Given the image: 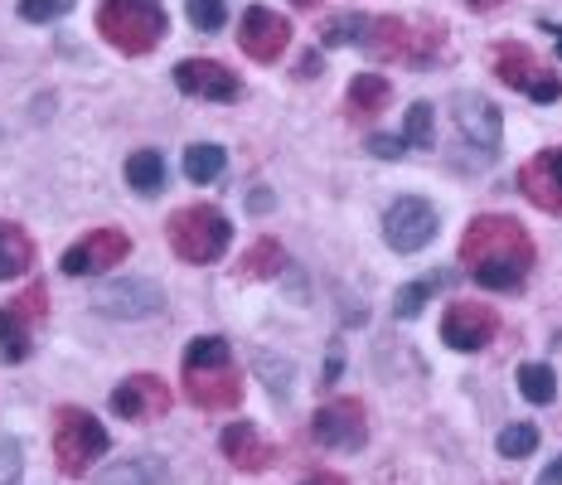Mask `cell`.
Listing matches in <instances>:
<instances>
[{"mask_svg": "<svg viewBox=\"0 0 562 485\" xmlns=\"http://www.w3.org/2000/svg\"><path fill=\"white\" fill-rule=\"evenodd\" d=\"M219 447H223V457H229L233 466H243V471H267V466L277 461V447H272V442H262V432H257L253 423H233V427H223Z\"/></svg>", "mask_w": 562, "mask_h": 485, "instance_id": "d6986e66", "label": "cell"}, {"mask_svg": "<svg viewBox=\"0 0 562 485\" xmlns=\"http://www.w3.org/2000/svg\"><path fill=\"white\" fill-rule=\"evenodd\" d=\"M171 78L179 93L199 97V103H238L243 97V83L233 78L229 63H219V59H179Z\"/></svg>", "mask_w": 562, "mask_h": 485, "instance_id": "30bf717a", "label": "cell"}, {"mask_svg": "<svg viewBox=\"0 0 562 485\" xmlns=\"http://www.w3.org/2000/svg\"><path fill=\"white\" fill-rule=\"evenodd\" d=\"M364 35H368L364 15H335V20H325V30H320L325 44H364Z\"/></svg>", "mask_w": 562, "mask_h": 485, "instance_id": "f1b7e54d", "label": "cell"}, {"mask_svg": "<svg viewBox=\"0 0 562 485\" xmlns=\"http://www.w3.org/2000/svg\"><path fill=\"white\" fill-rule=\"evenodd\" d=\"M175 403L171 383L161 374H131L112 389V413L127 417V423H151V417H165Z\"/></svg>", "mask_w": 562, "mask_h": 485, "instance_id": "4fadbf2b", "label": "cell"}, {"mask_svg": "<svg viewBox=\"0 0 562 485\" xmlns=\"http://www.w3.org/2000/svg\"><path fill=\"white\" fill-rule=\"evenodd\" d=\"M35 267V243L20 223H5L0 219V281H15Z\"/></svg>", "mask_w": 562, "mask_h": 485, "instance_id": "ffe728a7", "label": "cell"}, {"mask_svg": "<svg viewBox=\"0 0 562 485\" xmlns=\"http://www.w3.org/2000/svg\"><path fill=\"white\" fill-rule=\"evenodd\" d=\"M93 307L103 315H121V321H141V315H155L165 311V291L145 277H121V281H107L97 287Z\"/></svg>", "mask_w": 562, "mask_h": 485, "instance_id": "9a60e30c", "label": "cell"}, {"mask_svg": "<svg viewBox=\"0 0 562 485\" xmlns=\"http://www.w3.org/2000/svg\"><path fill=\"white\" fill-rule=\"evenodd\" d=\"M446 273H436V277H422V281H408V287H398V297H393V311L402 315V321H412V315H422V307L436 297V291L446 287Z\"/></svg>", "mask_w": 562, "mask_h": 485, "instance_id": "d4e9b609", "label": "cell"}, {"mask_svg": "<svg viewBox=\"0 0 562 485\" xmlns=\"http://www.w3.org/2000/svg\"><path fill=\"white\" fill-rule=\"evenodd\" d=\"M238 44H243L247 59L277 63L281 54H286V44H291V20L277 15V10H267V5H253L243 15V25H238Z\"/></svg>", "mask_w": 562, "mask_h": 485, "instance_id": "e0dca14e", "label": "cell"}, {"mask_svg": "<svg viewBox=\"0 0 562 485\" xmlns=\"http://www.w3.org/2000/svg\"><path fill=\"white\" fill-rule=\"evenodd\" d=\"M165 25L171 20L161 0H103L97 5V30L121 54H151L165 39Z\"/></svg>", "mask_w": 562, "mask_h": 485, "instance_id": "3957f363", "label": "cell"}, {"mask_svg": "<svg viewBox=\"0 0 562 485\" xmlns=\"http://www.w3.org/2000/svg\"><path fill=\"white\" fill-rule=\"evenodd\" d=\"M311 437L330 451H359L368 442V417H364V403L354 399H335L311 417Z\"/></svg>", "mask_w": 562, "mask_h": 485, "instance_id": "8fae6325", "label": "cell"}, {"mask_svg": "<svg viewBox=\"0 0 562 485\" xmlns=\"http://www.w3.org/2000/svg\"><path fill=\"white\" fill-rule=\"evenodd\" d=\"M494 335H500V315L490 307H480V301H456V307L442 315V340L452 349H460V355L485 349Z\"/></svg>", "mask_w": 562, "mask_h": 485, "instance_id": "2e32d148", "label": "cell"}, {"mask_svg": "<svg viewBox=\"0 0 562 485\" xmlns=\"http://www.w3.org/2000/svg\"><path fill=\"white\" fill-rule=\"evenodd\" d=\"M185 389L195 408L223 413L243 403V379L233 369V349L219 335H199V340L185 345Z\"/></svg>", "mask_w": 562, "mask_h": 485, "instance_id": "7a4b0ae2", "label": "cell"}, {"mask_svg": "<svg viewBox=\"0 0 562 485\" xmlns=\"http://www.w3.org/2000/svg\"><path fill=\"white\" fill-rule=\"evenodd\" d=\"M402 137H408V146H418V151H432V141H436L432 103H412L408 107V127H402Z\"/></svg>", "mask_w": 562, "mask_h": 485, "instance_id": "83f0119b", "label": "cell"}, {"mask_svg": "<svg viewBox=\"0 0 562 485\" xmlns=\"http://www.w3.org/2000/svg\"><path fill=\"white\" fill-rule=\"evenodd\" d=\"M534 447H538V427H534V423H510V427L500 432V457H510V461L528 457Z\"/></svg>", "mask_w": 562, "mask_h": 485, "instance_id": "f546056e", "label": "cell"}, {"mask_svg": "<svg viewBox=\"0 0 562 485\" xmlns=\"http://www.w3.org/2000/svg\"><path fill=\"white\" fill-rule=\"evenodd\" d=\"M185 10H189V25L204 30V35H219L223 20H229V5H223V0H185Z\"/></svg>", "mask_w": 562, "mask_h": 485, "instance_id": "4dcf8cb0", "label": "cell"}, {"mask_svg": "<svg viewBox=\"0 0 562 485\" xmlns=\"http://www.w3.org/2000/svg\"><path fill=\"white\" fill-rule=\"evenodd\" d=\"M384 239L393 253H422L436 239V209L418 195H402L398 205H388L384 213Z\"/></svg>", "mask_w": 562, "mask_h": 485, "instance_id": "9c48e42d", "label": "cell"}, {"mask_svg": "<svg viewBox=\"0 0 562 485\" xmlns=\"http://www.w3.org/2000/svg\"><path fill=\"white\" fill-rule=\"evenodd\" d=\"M368 151H374L378 161H402V155H408V137H368Z\"/></svg>", "mask_w": 562, "mask_h": 485, "instance_id": "d6a6232c", "label": "cell"}, {"mask_svg": "<svg viewBox=\"0 0 562 485\" xmlns=\"http://www.w3.org/2000/svg\"><path fill=\"white\" fill-rule=\"evenodd\" d=\"M44 311H49V291L44 287L20 291L15 301L0 307V359H5V365H25L30 359V349H35V325L44 321Z\"/></svg>", "mask_w": 562, "mask_h": 485, "instance_id": "52a82bcc", "label": "cell"}, {"mask_svg": "<svg viewBox=\"0 0 562 485\" xmlns=\"http://www.w3.org/2000/svg\"><path fill=\"white\" fill-rule=\"evenodd\" d=\"M442 30L436 25H408V20H368L364 49L378 54V59H402V63H426L436 49H442Z\"/></svg>", "mask_w": 562, "mask_h": 485, "instance_id": "8992f818", "label": "cell"}, {"mask_svg": "<svg viewBox=\"0 0 562 485\" xmlns=\"http://www.w3.org/2000/svg\"><path fill=\"white\" fill-rule=\"evenodd\" d=\"M281 267H286V253H281V243H277V239H257V243L243 253L238 273H243V277H277Z\"/></svg>", "mask_w": 562, "mask_h": 485, "instance_id": "484cf974", "label": "cell"}, {"mask_svg": "<svg viewBox=\"0 0 562 485\" xmlns=\"http://www.w3.org/2000/svg\"><path fill=\"white\" fill-rule=\"evenodd\" d=\"M131 257V239L121 229H97V233H83V243H73L63 253V273L69 277H97V273H112Z\"/></svg>", "mask_w": 562, "mask_h": 485, "instance_id": "7c38bea8", "label": "cell"}, {"mask_svg": "<svg viewBox=\"0 0 562 485\" xmlns=\"http://www.w3.org/2000/svg\"><path fill=\"white\" fill-rule=\"evenodd\" d=\"M223 146H213V141H199V146H189L185 151V180L189 185H209V180H219L223 175Z\"/></svg>", "mask_w": 562, "mask_h": 485, "instance_id": "603a6c76", "label": "cell"}, {"mask_svg": "<svg viewBox=\"0 0 562 485\" xmlns=\"http://www.w3.org/2000/svg\"><path fill=\"white\" fill-rule=\"evenodd\" d=\"M452 112H456V127L460 137L470 141V151H480V161H490L500 151V137H504V122H500V107L480 93H456L452 97Z\"/></svg>", "mask_w": 562, "mask_h": 485, "instance_id": "5bb4252c", "label": "cell"}, {"mask_svg": "<svg viewBox=\"0 0 562 485\" xmlns=\"http://www.w3.org/2000/svg\"><path fill=\"white\" fill-rule=\"evenodd\" d=\"M127 185L137 189V195H155V189L165 185V155L161 151H137L127 161Z\"/></svg>", "mask_w": 562, "mask_h": 485, "instance_id": "cb8c5ba5", "label": "cell"}, {"mask_svg": "<svg viewBox=\"0 0 562 485\" xmlns=\"http://www.w3.org/2000/svg\"><path fill=\"white\" fill-rule=\"evenodd\" d=\"M470 10H494V5H504V0H466Z\"/></svg>", "mask_w": 562, "mask_h": 485, "instance_id": "8d00e7d4", "label": "cell"}, {"mask_svg": "<svg viewBox=\"0 0 562 485\" xmlns=\"http://www.w3.org/2000/svg\"><path fill=\"white\" fill-rule=\"evenodd\" d=\"M97 457H107V427L83 408H59L54 413V461L69 481H78Z\"/></svg>", "mask_w": 562, "mask_h": 485, "instance_id": "5b68a950", "label": "cell"}, {"mask_svg": "<svg viewBox=\"0 0 562 485\" xmlns=\"http://www.w3.org/2000/svg\"><path fill=\"white\" fill-rule=\"evenodd\" d=\"M538 485H562V457L553 461V466L543 471V476H538Z\"/></svg>", "mask_w": 562, "mask_h": 485, "instance_id": "e575fe53", "label": "cell"}, {"mask_svg": "<svg viewBox=\"0 0 562 485\" xmlns=\"http://www.w3.org/2000/svg\"><path fill=\"white\" fill-rule=\"evenodd\" d=\"M388 97H393V88H388V78H378V73H359L350 83V107L359 117H378V112L388 107Z\"/></svg>", "mask_w": 562, "mask_h": 485, "instance_id": "7402d4cb", "label": "cell"}, {"mask_svg": "<svg viewBox=\"0 0 562 485\" xmlns=\"http://www.w3.org/2000/svg\"><path fill=\"white\" fill-rule=\"evenodd\" d=\"M460 263L470 267V277L480 287L519 291L528 267H534V239L510 213H480V219H470L466 239H460Z\"/></svg>", "mask_w": 562, "mask_h": 485, "instance_id": "6da1fadb", "label": "cell"}, {"mask_svg": "<svg viewBox=\"0 0 562 485\" xmlns=\"http://www.w3.org/2000/svg\"><path fill=\"white\" fill-rule=\"evenodd\" d=\"M519 393L528 403H553L558 393V379L548 365H519Z\"/></svg>", "mask_w": 562, "mask_h": 485, "instance_id": "4316f807", "label": "cell"}, {"mask_svg": "<svg viewBox=\"0 0 562 485\" xmlns=\"http://www.w3.org/2000/svg\"><path fill=\"white\" fill-rule=\"evenodd\" d=\"M253 209H257V213H267V209H272V199H267V189H253Z\"/></svg>", "mask_w": 562, "mask_h": 485, "instance_id": "d590c367", "label": "cell"}, {"mask_svg": "<svg viewBox=\"0 0 562 485\" xmlns=\"http://www.w3.org/2000/svg\"><path fill=\"white\" fill-rule=\"evenodd\" d=\"M296 5H320V0H296Z\"/></svg>", "mask_w": 562, "mask_h": 485, "instance_id": "f35d334b", "label": "cell"}, {"mask_svg": "<svg viewBox=\"0 0 562 485\" xmlns=\"http://www.w3.org/2000/svg\"><path fill=\"white\" fill-rule=\"evenodd\" d=\"M73 0H20V20H30V25H49V20L69 15Z\"/></svg>", "mask_w": 562, "mask_h": 485, "instance_id": "1f68e13d", "label": "cell"}, {"mask_svg": "<svg viewBox=\"0 0 562 485\" xmlns=\"http://www.w3.org/2000/svg\"><path fill=\"white\" fill-rule=\"evenodd\" d=\"M543 30H548V35H553V44H558V54H562V30H558V25H543Z\"/></svg>", "mask_w": 562, "mask_h": 485, "instance_id": "74e56055", "label": "cell"}, {"mask_svg": "<svg viewBox=\"0 0 562 485\" xmlns=\"http://www.w3.org/2000/svg\"><path fill=\"white\" fill-rule=\"evenodd\" d=\"M97 485H165V461L161 457H131V461H117L107 466Z\"/></svg>", "mask_w": 562, "mask_h": 485, "instance_id": "44dd1931", "label": "cell"}, {"mask_svg": "<svg viewBox=\"0 0 562 485\" xmlns=\"http://www.w3.org/2000/svg\"><path fill=\"white\" fill-rule=\"evenodd\" d=\"M519 189L528 195V205H538L543 213H562V151H538L534 161L519 171Z\"/></svg>", "mask_w": 562, "mask_h": 485, "instance_id": "ac0fdd59", "label": "cell"}, {"mask_svg": "<svg viewBox=\"0 0 562 485\" xmlns=\"http://www.w3.org/2000/svg\"><path fill=\"white\" fill-rule=\"evenodd\" d=\"M494 73H500L510 88L528 93L534 103H558L562 97V78L538 69V59L524 49V44H500V49H494Z\"/></svg>", "mask_w": 562, "mask_h": 485, "instance_id": "ba28073f", "label": "cell"}, {"mask_svg": "<svg viewBox=\"0 0 562 485\" xmlns=\"http://www.w3.org/2000/svg\"><path fill=\"white\" fill-rule=\"evenodd\" d=\"M165 239H171L175 257L204 267V263H219V257L229 253L233 223L223 219L213 205H189V209H175L171 213V223H165Z\"/></svg>", "mask_w": 562, "mask_h": 485, "instance_id": "277c9868", "label": "cell"}, {"mask_svg": "<svg viewBox=\"0 0 562 485\" xmlns=\"http://www.w3.org/2000/svg\"><path fill=\"white\" fill-rule=\"evenodd\" d=\"M301 485H344V476H335V471H316V476H306Z\"/></svg>", "mask_w": 562, "mask_h": 485, "instance_id": "836d02e7", "label": "cell"}]
</instances>
